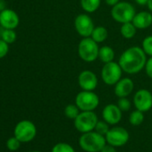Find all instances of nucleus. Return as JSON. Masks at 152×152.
<instances>
[{
    "label": "nucleus",
    "mask_w": 152,
    "mask_h": 152,
    "mask_svg": "<svg viewBox=\"0 0 152 152\" xmlns=\"http://www.w3.org/2000/svg\"><path fill=\"white\" fill-rule=\"evenodd\" d=\"M19 23V16L14 10L4 9L0 12V25L4 29L15 30L18 27Z\"/></svg>",
    "instance_id": "obj_13"
},
{
    "label": "nucleus",
    "mask_w": 152,
    "mask_h": 152,
    "mask_svg": "<svg viewBox=\"0 0 152 152\" xmlns=\"http://www.w3.org/2000/svg\"><path fill=\"white\" fill-rule=\"evenodd\" d=\"M105 1H106V4H107V5H108V6H110V7H114V6H115L117 3H119L120 0H105Z\"/></svg>",
    "instance_id": "obj_32"
},
{
    "label": "nucleus",
    "mask_w": 152,
    "mask_h": 152,
    "mask_svg": "<svg viewBox=\"0 0 152 152\" xmlns=\"http://www.w3.org/2000/svg\"><path fill=\"white\" fill-rule=\"evenodd\" d=\"M133 104L136 109L145 113L152 107V94L149 91L139 90L133 97Z\"/></svg>",
    "instance_id": "obj_11"
},
{
    "label": "nucleus",
    "mask_w": 152,
    "mask_h": 152,
    "mask_svg": "<svg viewBox=\"0 0 152 152\" xmlns=\"http://www.w3.org/2000/svg\"><path fill=\"white\" fill-rule=\"evenodd\" d=\"M148 0H135V2L138 5H140V6H145V5H147L148 4Z\"/></svg>",
    "instance_id": "obj_33"
},
{
    "label": "nucleus",
    "mask_w": 152,
    "mask_h": 152,
    "mask_svg": "<svg viewBox=\"0 0 152 152\" xmlns=\"http://www.w3.org/2000/svg\"><path fill=\"white\" fill-rule=\"evenodd\" d=\"M117 106L122 112H127L131 108V102L127 98H119Z\"/></svg>",
    "instance_id": "obj_28"
},
{
    "label": "nucleus",
    "mask_w": 152,
    "mask_h": 152,
    "mask_svg": "<svg viewBox=\"0 0 152 152\" xmlns=\"http://www.w3.org/2000/svg\"><path fill=\"white\" fill-rule=\"evenodd\" d=\"M73 121L76 130L82 133H85L95 130L99 119L93 111H82Z\"/></svg>",
    "instance_id": "obj_5"
},
{
    "label": "nucleus",
    "mask_w": 152,
    "mask_h": 152,
    "mask_svg": "<svg viewBox=\"0 0 152 152\" xmlns=\"http://www.w3.org/2000/svg\"><path fill=\"white\" fill-rule=\"evenodd\" d=\"M135 15H136V10L134 7L128 2H119L115 6L112 7L111 9L112 18L115 22L122 24L125 23L132 22Z\"/></svg>",
    "instance_id": "obj_4"
},
{
    "label": "nucleus",
    "mask_w": 152,
    "mask_h": 152,
    "mask_svg": "<svg viewBox=\"0 0 152 152\" xmlns=\"http://www.w3.org/2000/svg\"><path fill=\"white\" fill-rule=\"evenodd\" d=\"M147 63L146 53L142 48L131 47L120 56L118 64L123 71L128 74H135L145 68Z\"/></svg>",
    "instance_id": "obj_1"
},
{
    "label": "nucleus",
    "mask_w": 152,
    "mask_h": 152,
    "mask_svg": "<svg viewBox=\"0 0 152 152\" xmlns=\"http://www.w3.org/2000/svg\"><path fill=\"white\" fill-rule=\"evenodd\" d=\"M82 8L89 14L96 12L101 4V0H81Z\"/></svg>",
    "instance_id": "obj_20"
},
{
    "label": "nucleus",
    "mask_w": 152,
    "mask_h": 152,
    "mask_svg": "<svg viewBox=\"0 0 152 152\" xmlns=\"http://www.w3.org/2000/svg\"><path fill=\"white\" fill-rule=\"evenodd\" d=\"M145 71H146L147 75L149 78L152 79V56H150V58L147 60V63L145 65Z\"/></svg>",
    "instance_id": "obj_30"
},
{
    "label": "nucleus",
    "mask_w": 152,
    "mask_h": 152,
    "mask_svg": "<svg viewBox=\"0 0 152 152\" xmlns=\"http://www.w3.org/2000/svg\"><path fill=\"white\" fill-rule=\"evenodd\" d=\"M147 6H148V10L152 12V0H148V4H147Z\"/></svg>",
    "instance_id": "obj_34"
},
{
    "label": "nucleus",
    "mask_w": 152,
    "mask_h": 152,
    "mask_svg": "<svg viewBox=\"0 0 152 152\" xmlns=\"http://www.w3.org/2000/svg\"><path fill=\"white\" fill-rule=\"evenodd\" d=\"M142 49L144 50L146 55L152 56V36H148L143 39Z\"/></svg>",
    "instance_id": "obj_27"
},
{
    "label": "nucleus",
    "mask_w": 152,
    "mask_h": 152,
    "mask_svg": "<svg viewBox=\"0 0 152 152\" xmlns=\"http://www.w3.org/2000/svg\"><path fill=\"white\" fill-rule=\"evenodd\" d=\"M100 152H117V151H116L115 147H114V146H112V145L107 143V144L104 146V148L101 149Z\"/></svg>",
    "instance_id": "obj_31"
},
{
    "label": "nucleus",
    "mask_w": 152,
    "mask_h": 152,
    "mask_svg": "<svg viewBox=\"0 0 152 152\" xmlns=\"http://www.w3.org/2000/svg\"><path fill=\"white\" fill-rule=\"evenodd\" d=\"M144 121V114L143 112L136 109L134 111H132L129 117V122L132 125L134 126H138L140 124H141Z\"/></svg>",
    "instance_id": "obj_21"
},
{
    "label": "nucleus",
    "mask_w": 152,
    "mask_h": 152,
    "mask_svg": "<svg viewBox=\"0 0 152 152\" xmlns=\"http://www.w3.org/2000/svg\"><path fill=\"white\" fill-rule=\"evenodd\" d=\"M9 44L7 43L5 40H3L2 39H0V59H2L4 58L8 51H9Z\"/></svg>",
    "instance_id": "obj_29"
},
{
    "label": "nucleus",
    "mask_w": 152,
    "mask_h": 152,
    "mask_svg": "<svg viewBox=\"0 0 152 152\" xmlns=\"http://www.w3.org/2000/svg\"><path fill=\"white\" fill-rule=\"evenodd\" d=\"M99 58L104 64L113 62L114 58H115V51H114V49L109 46H103V47L99 48Z\"/></svg>",
    "instance_id": "obj_17"
},
{
    "label": "nucleus",
    "mask_w": 152,
    "mask_h": 152,
    "mask_svg": "<svg viewBox=\"0 0 152 152\" xmlns=\"http://www.w3.org/2000/svg\"><path fill=\"white\" fill-rule=\"evenodd\" d=\"M123 69L115 62H110L104 64L101 70V78L107 85H115L122 79Z\"/></svg>",
    "instance_id": "obj_8"
},
{
    "label": "nucleus",
    "mask_w": 152,
    "mask_h": 152,
    "mask_svg": "<svg viewBox=\"0 0 152 152\" xmlns=\"http://www.w3.org/2000/svg\"><path fill=\"white\" fill-rule=\"evenodd\" d=\"M134 83L130 78H123L115 85V94L118 98H126L133 91Z\"/></svg>",
    "instance_id": "obj_15"
},
{
    "label": "nucleus",
    "mask_w": 152,
    "mask_h": 152,
    "mask_svg": "<svg viewBox=\"0 0 152 152\" xmlns=\"http://www.w3.org/2000/svg\"><path fill=\"white\" fill-rule=\"evenodd\" d=\"M14 133L22 143H26L33 140L36 137L37 128L31 121L22 120L15 125Z\"/></svg>",
    "instance_id": "obj_6"
},
{
    "label": "nucleus",
    "mask_w": 152,
    "mask_h": 152,
    "mask_svg": "<svg viewBox=\"0 0 152 152\" xmlns=\"http://www.w3.org/2000/svg\"><path fill=\"white\" fill-rule=\"evenodd\" d=\"M120 32L124 38H125L127 39H131L135 36V34L137 32V28L132 23V22L125 23L122 24L121 29H120Z\"/></svg>",
    "instance_id": "obj_19"
},
{
    "label": "nucleus",
    "mask_w": 152,
    "mask_h": 152,
    "mask_svg": "<svg viewBox=\"0 0 152 152\" xmlns=\"http://www.w3.org/2000/svg\"><path fill=\"white\" fill-rule=\"evenodd\" d=\"M132 23L137 29H147L152 24V15L146 11L140 12L135 15L132 20Z\"/></svg>",
    "instance_id": "obj_16"
},
{
    "label": "nucleus",
    "mask_w": 152,
    "mask_h": 152,
    "mask_svg": "<svg viewBox=\"0 0 152 152\" xmlns=\"http://www.w3.org/2000/svg\"><path fill=\"white\" fill-rule=\"evenodd\" d=\"M17 35L14 30L5 29L1 33V39L8 44H12L16 40Z\"/></svg>",
    "instance_id": "obj_23"
},
{
    "label": "nucleus",
    "mask_w": 152,
    "mask_h": 152,
    "mask_svg": "<svg viewBox=\"0 0 152 152\" xmlns=\"http://www.w3.org/2000/svg\"><path fill=\"white\" fill-rule=\"evenodd\" d=\"M105 138L107 143L115 148H119L125 145L128 142L130 139V134L126 129L123 127L115 126L109 129L107 133L105 135Z\"/></svg>",
    "instance_id": "obj_9"
},
{
    "label": "nucleus",
    "mask_w": 152,
    "mask_h": 152,
    "mask_svg": "<svg viewBox=\"0 0 152 152\" xmlns=\"http://www.w3.org/2000/svg\"><path fill=\"white\" fill-rule=\"evenodd\" d=\"M106 144L105 136L98 133L96 131L83 133L79 138V145L86 152H100Z\"/></svg>",
    "instance_id": "obj_2"
},
{
    "label": "nucleus",
    "mask_w": 152,
    "mask_h": 152,
    "mask_svg": "<svg viewBox=\"0 0 152 152\" xmlns=\"http://www.w3.org/2000/svg\"><path fill=\"white\" fill-rule=\"evenodd\" d=\"M21 141L15 137H11L7 140V148L10 150V151H16L20 148V146H21Z\"/></svg>",
    "instance_id": "obj_26"
},
{
    "label": "nucleus",
    "mask_w": 152,
    "mask_h": 152,
    "mask_svg": "<svg viewBox=\"0 0 152 152\" xmlns=\"http://www.w3.org/2000/svg\"><path fill=\"white\" fill-rule=\"evenodd\" d=\"M78 83L83 91H93L98 86L97 75L92 71L84 70L79 74Z\"/></svg>",
    "instance_id": "obj_12"
},
{
    "label": "nucleus",
    "mask_w": 152,
    "mask_h": 152,
    "mask_svg": "<svg viewBox=\"0 0 152 152\" xmlns=\"http://www.w3.org/2000/svg\"><path fill=\"white\" fill-rule=\"evenodd\" d=\"M51 152H75V150L70 144L65 142H59L52 148Z\"/></svg>",
    "instance_id": "obj_24"
},
{
    "label": "nucleus",
    "mask_w": 152,
    "mask_h": 152,
    "mask_svg": "<svg viewBox=\"0 0 152 152\" xmlns=\"http://www.w3.org/2000/svg\"><path fill=\"white\" fill-rule=\"evenodd\" d=\"M75 104L81 111H94L99 104V98L93 91H83L76 96Z\"/></svg>",
    "instance_id": "obj_7"
},
{
    "label": "nucleus",
    "mask_w": 152,
    "mask_h": 152,
    "mask_svg": "<svg viewBox=\"0 0 152 152\" xmlns=\"http://www.w3.org/2000/svg\"><path fill=\"white\" fill-rule=\"evenodd\" d=\"M109 125L110 124H107L106 121H98L94 131H96L98 133L105 136L107 133V132L109 131V129H110L109 128Z\"/></svg>",
    "instance_id": "obj_25"
},
{
    "label": "nucleus",
    "mask_w": 152,
    "mask_h": 152,
    "mask_svg": "<svg viewBox=\"0 0 152 152\" xmlns=\"http://www.w3.org/2000/svg\"><path fill=\"white\" fill-rule=\"evenodd\" d=\"M80 111H81L80 108L77 107L76 104H69L64 108V115L67 118L74 120L81 113Z\"/></svg>",
    "instance_id": "obj_22"
},
{
    "label": "nucleus",
    "mask_w": 152,
    "mask_h": 152,
    "mask_svg": "<svg viewBox=\"0 0 152 152\" xmlns=\"http://www.w3.org/2000/svg\"><path fill=\"white\" fill-rule=\"evenodd\" d=\"M107 37H108V31H107V28H105L103 26L95 27L91 33V38L92 39H94L98 44L104 42L107 39Z\"/></svg>",
    "instance_id": "obj_18"
},
{
    "label": "nucleus",
    "mask_w": 152,
    "mask_h": 152,
    "mask_svg": "<svg viewBox=\"0 0 152 152\" xmlns=\"http://www.w3.org/2000/svg\"><path fill=\"white\" fill-rule=\"evenodd\" d=\"M99 48L98 43L91 37L83 38L78 46V54L82 60L87 63L94 62L99 58Z\"/></svg>",
    "instance_id": "obj_3"
},
{
    "label": "nucleus",
    "mask_w": 152,
    "mask_h": 152,
    "mask_svg": "<svg viewBox=\"0 0 152 152\" xmlns=\"http://www.w3.org/2000/svg\"><path fill=\"white\" fill-rule=\"evenodd\" d=\"M74 28L80 36L88 38L91 36L95 26L93 20L90 15L86 14H81L76 16L74 20Z\"/></svg>",
    "instance_id": "obj_10"
},
{
    "label": "nucleus",
    "mask_w": 152,
    "mask_h": 152,
    "mask_svg": "<svg viewBox=\"0 0 152 152\" xmlns=\"http://www.w3.org/2000/svg\"><path fill=\"white\" fill-rule=\"evenodd\" d=\"M122 111L118 107L117 105L115 104H108L107 105L103 111L102 116L104 121H106L110 125H114L118 124L122 119Z\"/></svg>",
    "instance_id": "obj_14"
},
{
    "label": "nucleus",
    "mask_w": 152,
    "mask_h": 152,
    "mask_svg": "<svg viewBox=\"0 0 152 152\" xmlns=\"http://www.w3.org/2000/svg\"><path fill=\"white\" fill-rule=\"evenodd\" d=\"M30 152H40V151H38V150H32V151H30Z\"/></svg>",
    "instance_id": "obj_35"
}]
</instances>
